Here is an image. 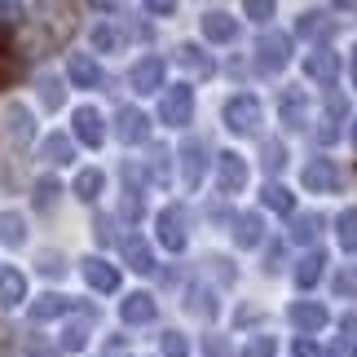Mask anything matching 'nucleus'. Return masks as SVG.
<instances>
[{"mask_svg":"<svg viewBox=\"0 0 357 357\" xmlns=\"http://www.w3.org/2000/svg\"><path fill=\"white\" fill-rule=\"evenodd\" d=\"M71 31H75L71 9H58V18H31L22 26V36H18V53L22 58H49Z\"/></svg>","mask_w":357,"mask_h":357,"instance_id":"nucleus-1","label":"nucleus"},{"mask_svg":"<svg viewBox=\"0 0 357 357\" xmlns=\"http://www.w3.org/2000/svg\"><path fill=\"white\" fill-rule=\"evenodd\" d=\"M0 137H5L9 150H26L36 142V115L26 111L22 102H9L5 111H0Z\"/></svg>","mask_w":357,"mask_h":357,"instance_id":"nucleus-2","label":"nucleus"},{"mask_svg":"<svg viewBox=\"0 0 357 357\" xmlns=\"http://www.w3.org/2000/svg\"><path fill=\"white\" fill-rule=\"evenodd\" d=\"M260 119H265V106H260V98H252V93H238V98L225 102V128L229 132L252 137L260 128Z\"/></svg>","mask_w":357,"mask_h":357,"instance_id":"nucleus-3","label":"nucleus"},{"mask_svg":"<svg viewBox=\"0 0 357 357\" xmlns=\"http://www.w3.org/2000/svg\"><path fill=\"white\" fill-rule=\"evenodd\" d=\"M159 119L168 123V128H185V123L195 119V93H190V84L163 89V98H159Z\"/></svg>","mask_w":357,"mask_h":357,"instance_id":"nucleus-4","label":"nucleus"},{"mask_svg":"<svg viewBox=\"0 0 357 357\" xmlns=\"http://www.w3.org/2000/svg\"><path fill=\"white\" fill-rule=\"evenodd\" d=\"M287 62H291V40H287L282 31H265L256 40V66L265 75H278Z\"/></svg>","mask_w":357,"mask_h":357,"instance_id":"nucleus-5","label":"nucleus"},{"mask_svg":"<svg viewBox=\"0 0 357 357\" xmlns=\"http://www.w3.org/2000/svg\"><path fill=\"white\" fill-rule=\"evenodd\" d=\"M185 225H190V212L181 208V203H168V208L159 212V221H155V234H159V243L168 247V252H181L185 247Z\"/></svg>","mask_w":357,"mask_h":357,"instance_id":"nucleus-6","label":"nucleus"},{"mask_svg":"<svg viewBox=\"0 0 357 357\" xmlns=\"http://www.w3.org/2000/svg\"><path fill=\"white\" fill-rule=\"evenodd\" d=\"M208 155H212L208 137H185V142H181V172H185L190 190H199L203 172H208Z\"/></svg>","mask_w":357,"mask_h":357,"instance_id":"nucleus-7","label":"nucleus"},{"mask_svg":"<svg viewBox=\"0 0 357 357\" xmlns=\"http://www.w3.org/2000/svg\"><path fill=\"white\" fill-rule=\"evenodd\" d=\"M115 132H119L123 146H142V142H150V119L137 111V106H123L115 115Z\"/></svg>","mask_w":357,"mask_h":357,"instance_id":"nucleus-8","label":"nucleus"},{"mask_svg":"<svg viewBox=\"0 0 357 357\" xmlns=\"http://www.w3.org/2000/svg\"><path fill=\"white\" fill-rule=\"evenodd\" d=\"M300 181H305V190H313V195H326V190L340 185V168L331 159H309L305 172H300Z\"/></svg>","mask_w":357,"mask_h":357,"instance_id":"nucleus-9","label":"nucleus"},{"mask_svg":"<svg viewBox=\"0 0 357 357\" xmlns=\"http://www.w3.org/2000/svg\"><path fill=\"white\" fill-rule=\"evenodd\" d=\"M128 89H132V93H159V89H163V58H142V62H132Z\"/></svg>","mask_w":357,"mask_h":357,"instance_id":"nucleus-10","label":"nucleus"},{"mask_svg":"<svg viewBox=\"0 0 357 357\" xmlns=\"http://www.w3.org/2000/svg\"><path fill=\"white\" fill-rule=\"evenodd\" d=\"M305 75L313 79V84H335L340 79V53H331V49L305 53Z\"/></svg>","mask_w":357,"mask_h":357,"instance_id":"nucleus-11","label":"nucleus"},{"mask_svg":"<svg viewBox=\"0 0 357 357\" xmlns=\"http://www.w3.org/2000/svg\"><path fill=\"white\" fill-rule=\"evenodd\" d=\"M247 185V163L238 155H216V190L221 195H234Z\"/></svg>","mask_w":357,"mask_h":357,"instance_id":"nucleus-12","label":"nucleus"},{"mask_svg":"<svg viewBox=\"0 0 357 357\" xmlns=\"http://www.w3.org/2000/svg\"><path fill=\"white\" fill-rule=\"evenodd\" d=\"M66 75H71V84H75V89H102V84H106L102 66L93 62L89 53H71V62H66Z\"/></svg>","mask_w":357,"mask_h":357,"instance_id":"nucleus-13","label":"nucleus"},{"mask_svg":"<svg viewBox=\"0 0 357 357\" xmlns=\"http://www.w3.org/2000/svg\"><path fill=\"white\" fill-rule=\"evenodd\" d=\"M84 282L93 287V291L111 296V291H119V269L106 265L102 256H89V260H84Z\"/></svg>","mask_w":357,"mask_h":357,"instance_id":"nucleus-14","label":"nucleus"},{"mask_svg":"<svg viewBox=\"0 0 357 357\" xmlns=\"http://www.w3.org/2000/svg\"><path fill=\"white\" fill-rule=\"evenodd\" d=\"M71 123H75V137H79L84 146H102V142H106V119L93 111V106H79Z\"/></svg>","mask_w":357,"mask_h":357,"instance_id":"nucleus-15","label":"nucleus"},{"mask_svg":"<svg viewBox=\"0 0 357 357\" xmlns=\"http://www.w3.org/2000/svg\"><path fill=\"white\" fill-rule=\"evenodd\" d=\"M155 296H150V291H132L128 300H123V305H119V318L123 322H128V326H142V322H155Z\"/></svg>","mask_w":357,"mask_h":357,"instance_id":"nucleus-16","label":"nucleus"},{"mask_svg":"<svg viewBox=\"0 0 357 357\" xmlns=\"http://www.w3.org/2000/svg\"><path fill=\"white\" fill-rule=\"evenodd\" d=\"M287 318H291V326H300L305 335H313V331H322V326H326V309L313 305V300H296V305L287 309Z\"/></svg>","mask_w":357,"mask_h":357,"instance_id":"nucleus-17","label":"nucleus"},{"mask_svg":"<svg viewBox=\"0 0 357 357\" xmlns=\"http://www.w3.org/2000/svg\"><path fill=\"white\" fill-rule=\"evenodd\" d=\"M349 115V102L344 98H331L326 102V111H322V119H318V128H313V137H318L322 146H331L335 137H340V119Z\"/></svg>","mask_w":357,"mask_h":357,"instance_id":"nucleus-18","label":"nucleus"},{"mask_svg":"<svg viewBox=\"0 0 357 357\" xmlns=\"http://www.w3.org/2000/svg\"><path fill=\"white\" fill-rule=\"evenodd\" d=\"M278 115H282L287 128H305V89H282Z\"/></svg>","mask_w":357,"mask_h":357,"instance_id":"nucleus-19","label":"nucleus"},{"mask_svg":"<svg viewBox=\"0 0 357 357\" xmlns=\"http://www.w3.org/2000/svg\"><path fill=\"white\" fill-rule=\"evenodd\" d=\"M22 300H26L22 269H0V305H5V309H18Z\"/></svg>","mask_w":357,"mask_h":357,"instance_id":"nucleus-20","label":"nucleus"},{"mask_svg":"<svg viewBox=\"0 0 357 357\" xmlns=\"http://www.w3.org/2000/svg\"><path fill=\"white\" fill-rule=\"evenodd\" d=\"M62 313H71V300L58 296V291H45L40 300H31V322H53Z\"/></svg>","mask_w":357,"mask_h":357,"instance_id":"nucleus-21","label":"nucleus"},{"mask_svg":"<svg viewBox=\"0 0 357 357\" xmlns=\"http://www.w3.org/2000/svg\"><path fill=\"white\" fill-rule=\"evenodd\" d=\"M265 238V221L256 212H238L234 216V247H256Z\"/></svg>","mask_w":357,"mask_h":357,"instance_id":"nucleus-22","label":"nucleus"},{"mask_svg":"<svg viewBox=\"0 0 357 357\" xmlns=\"http://www.w3.org/2000/svg\"><path fill=\"white\" fill-rule=\"evenodd\" d=\"M234 18H229V13H221V9H212V13H203V36L208 40H216V45H229V40H234Z\"/></svg>","mask_w":357,"mask_h":357,"instance_id":"nucleus-23","label":"nucleus"},{"mask_svg":"<svg viewBox=\"0 0 357 357\" xmlns=\"http://www.w3.org/2000/svg\"><path fill=\"white\" fill-rule=\"evenodd\" d=\"M176 62H181L190 75H199V79H208V75L216 71V66H212V58H208L203 49H195V45H181V49H176Z\"/></svg>","mask_w":357,"mask_h":357,"instance_id":"nucleus-24","label":"nucleus"},{"mask_svg":"<svg viewBox=\"0 0 357 357\" xmlns=\"http://www.w3.org/2000/svg\"><path fill=\"white\" fill-rule=\"evenodd\" d=\"M102 190H106V172L102 168H84V172L75 176V195L84 199V203H98Z\"/></svg>","mask_w":357,"mask_h":357,"instance_id":"nucleus-25","label":"nucleus"},{"mask_svg":"<svg viewBox=\"0 0 357 357\" xmlns=\"http://www.w3.org/2000/svg\"><path fill=\"white\" fill-rule=\"evenodd\" d=\"M58 195H62V181H58V176H40V181L31 185V203H36V212H53Z\"/></svg>","mask_w":357,"mask_h":357,"instance_id":"nucleus-26","label":"nucleus"},{"mask_svg":"<svg viewBox=\"0 0 357 357\" xmlns=\"http://www.w3.org/2000/svg\"><path fill=\"white\" fill-rule=\"evenodd\" d=\"M0 243H5V247H22V243H26V221H22V212H0Z\"/></svg>","mask_w":357,"mask_h":357,"instance_id":"nucleus-27","label":"nucleus"},{"mask_svg":"<svg viewBox=\"0 0 357 357\" xmlns=\"http://www.w3.org/2000/svg\"><path fill=\"white\" fill-rule=\"evenodd\" d=\"M322 265H326V256H322V252H309V256L296 265V287H300V291H309V287L322 278Z\"/></svg>","mask_w":357,"mask_h":357,"instance_id":"nucleus-28","label":"nucleus"},{"mask_svg":"<svg viewBox=\"0 0 357 357\" xmlns=\"http://www.w3.org/2000/svg\"><path fill=\"white\" fill-rule=\"evenodd\" d=\"M45 159L58 163V168H62V163H71L75 159V142H71V137H62V132L45 137Z\"/></svg>","mask_w":357,"mask_h":357,"instance_id":"nucleus-29","label":"nucleus"},{"mask_svg":"<svg viewBox=\"0 0 357 357\" xmlns=\"http://www.w3.org/2000/svg\"><path fill=\"white\" fill-rule=\"evenodd\" d=\"M123 252H128V269L132 273H150V269H155V252H150L142 238H128V243H123Z\"/></svg>","mask_w":357,"mask_h":357,"instance_id":"nucleus-30","label":"nucleus"},{"mask_svg":"<svg viewBox=\"0 0 357 357\" xmlns=\"http://www.w3.org/2000/svg\"><path fill=\"white\" fill-rule=\"evenodd\" d=\"M168 159H172V150L168 146H150V159H146V176L155 185H168Z\"/></svg>","mask_w":357,"mask_h":357,"instance_id":"nucleus-31","label":"nucleus"},{"mask_svg":"<svg viewBox=\"0 0 357 357\" xmlns=\"http://www.w3.org/2000/svg\"><path fill=\"white\" fill-rule=\"evenodd\" d=\"M260 203H265V208H273V212H282V216H291V212H296V199H291V190H282V185H269V181H265V190H260Z\"/></svg>","mask_w":357,"mask_h":357,"instance_id":"nucleus-32","label":"nucleus"},{"mask_svg":"<svg viewBox=\"0 0 357 357\" xmlns=\"http://www.w3.org/2000/svg\"><path fill=\"white\" fill-rule=\"evenodd\" d=\"M185 309L195 313V318H216V296L208 291V287H190V296H185Z\"/></svg>","mask_w":357,"mask_h":357,"instance_id":"nucleus-33","label":"nucleus"},{"mask_svg":"<svg viewBox=\"0 0 357 357\" xmlns=\"http://www.w3.org/2000/svg\"><path fill=\"white\" fill-rule=\"evenodd\" d=\"M335 234H340V247H344V252H357V208L340 212V221H335Z\"/></svg>","mask_w":357,"mask_h":357,"instance_id":"nucleus-34","label":"nucleus"},{"mask_svg":"<svg viewBox=\"0 0 357 357\" xmlns=\"http://www.w3.org/2000/svg\"><path fill=\"white\" fill-rule=\"evenodd\" d=\"M331 18H326V13L322 9H309L305 13V18H300V36H331Z\"/></svg>","mask_w":357,"mask_h":357,"instance_id":"nucleus-35","label":"nucleus"},{"mask_svg":"<svg viewBox=\"0 0 357 357\" xmlns=\"http://www.w3.org/2000/svg\"><path fill=\"white\" fill-rule=\"evenodd\" d=\"M89 344V322H66L62 326V349L66 353H79Z\"/></svg>","mask_w":357,"mask_h":357,"instance_id":"nucleus-36","label":"nucleus"},{"mask_svg":"<svg viewBox=\"0 0 357 357\" xmlns=\"http://www.w3.org/2000/svg\"><path fill=\"white\" fill-rule=\"evenodd\" d=\"M62 98H66L62 79H53V75H45V79H40V102H45L49 111H58V106H62Z\"/></svg>","mask_w":357,"mask_h":357,"instance_id":"nucleus-37","label":"nucleus"},{"mask_svg":"<svg viewBox=\"0 0 357 357\" xmlns=\"http://www.w3.org/2000/svg\"><path fill=\"white\" fill-rule=\"evenodd\" d=\"M123 45V36L115 31V26H93V49L98 53H115Z\"/></svg>","mask_w":357,"mask_h":357,"instance_id":"nucleus-38","label":"nucleus"},{"mask_svg":"<svg viewBox=\"0 0 357 357\" xmlns=\"http://www.w3.org/2000/svg\"><path fill=\"white\" fill-rule=\"evenodd\" d=\"M260 163H265V172H282L287 146H282V142H265V150H260Z\"/></svg>","mask_w":357,"mask_h":357,"instance_id":"nucleus-39","label":"nucleus"},{"mask_svg":"<svg viewBox=\"0 0 357 357\" xmlns=\"http://www.w3.org/2000/svg\"><path fill=\"white\" fill-rule=\"evenodd\" d=\"M159 349H163V357H190V344H185L181 331H163L159 335Z\"/></svg>","mask_w":357,"mask_h":357,"instance_id":"nucleus-40","label":"nucleus"},{"mask_svg":"<svg viewBox=\"0 0 357 357\" xmlns=\"http://www.w3.org/2000/svg\"><path fill=\"white\" fill-rule=\"evenodd\" d=\"M273 353H278L273 335H252V340H247V349H243V357H273Z\"/></svg>","mask_w":357,"mask_h":357,"instance_id":"nucleus-41","label":"nucleus"},{"mask_svg":"<svg viewBox=\"0 0 357 357\" xmlns=\"http://www.w3.org/2000/svg\"><path fill=\"white\" fill-rule=\"evenodd\" d=\"M36 265H40V273H45V278H62V273H66V260H62L58 252H40Z\"/></svg>","mask_w":357,"mask_h":357,"instance_id":"nucleus-42","label":"nucleus"},{"mask_svg":"<svg viewBox=\"0 0 357 357\" xmlns=\"http://www.w3.org/2000/svg\"><path fill=\"white\" fill-rule=\"evenodd\" d=\"M318 234V216H296L291 221V243H309Z\"/></svg>","mask_w":357,"mask_h":357,"instance_id":"nucleus-43","label":"nucleus"},{"mask_svg":"<svg viewBox=\"0 0 357 357\" xmlns=\"http://www.w3.org/2000/svg\"><path fill=\"white\" fill-rule=\"evenodd\" d=\"M335 296H344V300L357 296V269H340L335 273Z\"/></svg>","mask_w":357,"mask_h":357,"instance_id":"nucleus-44","label":"nucleus"},{"mask_svg":"<svg viewBox=\"0 0 357 357\" xmlns=\"http://www.w3.org/2000/svg\"><path fill=\"white\" fill-rule=\"evenodd\" d=\"M203 349H208V357H234V349H229L225 335H208V340H203Z\"/></svg>","mask_w":357,"mask_h":357,"instance_id":"nucleus-45","label":"nucleus"},{"mask_svg":"<svg viewBox=\"0 0 357 357\" xmlns=\"http://www.w3.org/2000/svg\"><path fill=\"white\" fill-rule=\"evenodd\" d=\"M247 18H256V22H269L273 18V5H265V0H247Z\"/></svg>","mask_w":357,"mask_h":357,"instance_id":"nucleus-46","label":"nucleus"},{"mask_svg":"<svg viewBox=\"0 0 357 357\" xmlns=\"http://www.w3.org/2000/svg\"><path fill=\"white\" fill-rule=\"evenodd\" d=\"M291 357H322V353H318V344H313L309 335H300L296 344H291Z\"/></svg>","mask_w":357,"mask_h":357,"instance_id":"nucleus-47","label":"nucleus"},{"mask_svg":"<svg viewBox=\"0 0 357 357\" xmlns=\"http://www.w3.org/2000/svg\"><path fill=\"white\" fill-rule=\"evenodd\" d=\"M13 79V62H9V49H5V40H0V89H5Z\"/></svg>","mask_w":357,"mask_h":357,"instance_id":"nucleus-48","label":"nucleus"},{"mask_svg":"<svg viewBox=\"0 0 357 357\" xmlns=\"http://www.w3.org/2000/svg\"><path fill=\"white\" fill-rule=\"evenodd\" d=\"M98 243H115V221L111 216H98Z\"/></svg>","mask_w":357,"mask_h":357,"instance_id":"nucleus-49","label":"nucleus"},{"mask_svg":"<svg viewBox=\"0 0 357 357\" xmlns=\"http://www.w3.org/2000/svg\"><path fill=\"white\" fill-rule=\"evenodd\" d=\"M331 357H357V344H353V340H335V344H331Z\"/></svg>","mask_w":357,"mask_h":357,"instance_id":"nucleus-50","label":"nucleus"},{"mask_svg":"<svg viewBox=\"0 0 357 357\" xmlns=\"http://www.w3.org/2000/svg\"><path fill=\"white\" fill-rule=\"evenodd\" d=\"M146 9H150V13H163V18H168V13H172V5H168V0H150Z\"/></svg>","mask_w":357,"mask_h":357,"instance_id":"nucleus-51","label":"nucleus"},{"mask_svg":"<svg viewBox=\"0 0 357 357\" xmlns=\"http://www.w3.org/2000/svg\"><path fill=\"white\" fill-rule=\"evenodd\" d=\"M31 357H58V353H53V349H40V344H36V349H31Z\"/></svg>","mask_w":357,"mask_h":357,"instance_id":"nucleus-52","label":"nucleus"},{"mask_svg":"<svg viewBox=\"0 0 357 357\" xmlns=\"http://www.w3.org/2000/svg\"><path fill=\"white\" fill-rule=\"evenodd\" d=\"M344 331H353V335H357V318H344Z\"/></svg>","mask_w":357,"mask_h":357,"instance_id":"nucleus-53","label":"nucleus"},{"mask_svg":"<svg viewBox=\"0 0 357 357\" xmlns=\"http://www.w3.org/2000/svg\"><path fill=\"white\" fill-rule=\"evenodd\" d=\"M353 84H357V49H353Z\"/></svg>","mask_w":357,"mask_h":357,"instance_id":"nucleus-54","label":"nucleus"},{"mask_svg":"<svg viewBox=\"0 0 357 357\" xmlns=\"http://www.w3.org/2000/svg\"><path fill=\"white\" fill-rule=\"evenodd\" d=\"M353 146H357V123H353Z\"/></svg>","mask_w":357,"mask_h":357,"instance_id":"nucleus-55","label":"nucleus"}]
</instances>
